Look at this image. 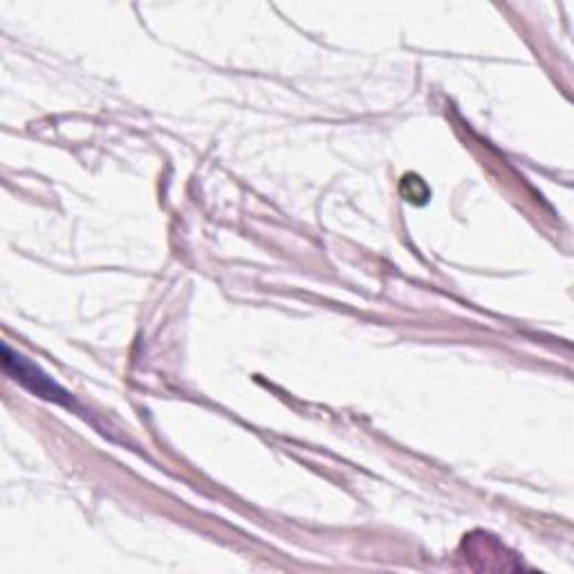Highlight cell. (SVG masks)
<instances>
[{
	"mask_svg": "<svg viewBox=\"0 0 574 574\" xmlns=\"http://www.w3.org/2000/svg\"><path fill=\"white\" fill-rule=\"evenodd\" d=\"M3 364H6V371L12 375V380L23 384L32 393H37V395H41L46 400L59 402V404H70V395L66 391H61L48 375H43L23 355L12 353V349L8 346V343L3 346Z\"/></svg>",
	"mask_w": 574,
	"mask_h": 574,
	"instance_id": "6da1fadb",
	"label": "cell"
}]
</instances>
